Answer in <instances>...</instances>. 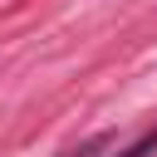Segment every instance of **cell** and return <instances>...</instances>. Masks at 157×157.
Returning a JSON list of instances; mask_svg holds the SVG:
<instances>
[]
</instances>
